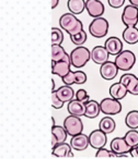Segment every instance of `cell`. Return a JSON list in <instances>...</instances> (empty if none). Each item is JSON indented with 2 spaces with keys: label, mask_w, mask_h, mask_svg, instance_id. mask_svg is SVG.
Here are the masks:
<instances>
[{
  "label": "cell",
  "mask_w": 138,
  "mask_h": 159,
  "mask_svg": "<svg viewBox=\"0 0 138 159\" xmlns=\"http://www.w3.org/2000/svg\"><path fill=\"white\" fill-rule=\"evenodd\" d=\"M59 25L62 30H64L69 35H76L83 31L82 22L79 20L74 13H65L60 16L59 19Z\"/></svg>",
  "instance_id": "1"
},
{
  "label": "cell",
  "mask_w": 138,
  "mask_h": 159,
  "mask_svg": "<svg viewBox=\"0 0 138 159\" xmlns=\"http://www.w3.org/2000/svg\"><path fill=\"white\" fill-rule=\"evenodd\" d=\"M90 59H91V51L87 47L78 46L70 52V61L71 66L75 68H83Z\"/></svg>",
  "instance_id": "2"
},
{
  "label": "cell",
  "mask_w": 138,
  "mask_h": 159,
  "mask_svg": "<svg viewBox=\"0 0 138 159\" xmlns=\"http://www.w3.org/2000/svg\"><path fill=\"white\" fill-rule=\"evenodd\" d=\"M114 62L117 66L118 70L127 72L136 63V56L131 50H123L122 52L118 53L115 57V61Z\"/></svg>",
  "instance_id": "3"
},
{
  "label": "cell",
  "mask_w": 138,
  "mask_h": 159,
  "mask_svg": "<svg viewBox=\"0 0 138 159\" xmlns=\"http://www.w3.org/2000/svg\"><path fill=\"white\" fill-rule=\"evenodd\" d=\"M89 32L96 38L105 37L109 32V22L106 19L102 18V16L93 19L89 25Z\"/></svg>",
  "instance_id": "4"
},
{
  "label": "cell",
  "mask_w": 138,
  "mask_h": 159,
  "mask_svg": "<svg viewBox=\"0 0 138 159\" xmlns=\"http://www.w3.org/2000/svg\"><path fill=\"white\" fill-rule=\"evenodd\" d=\"M62 126L70 136H75V135L81 134L83 132V122L77 116L70 115L66 117V119L64 120Z\"/></svg>",
  "instance_id": "5"
},
{
  "label": "cell",
  "mask_w": 138,
  "mask_h": 159,
  "mask_svg": "<svg viewBox=\"0 0 138 159\" xmlns=\"http://www.w3.org/2000/svg\"><path fill=\"white\" fill-rule=\"evenodd\" d=\"M101 112L106 116H115L122 111V104L114 98H104L100 102Z\"/></svg>",
  "instance_id": "6"
},
{
  "label": "cell",
  "mask_w": 138,
  "mask_h": 159,
  "mask_svg": "<svg viewBox=\"0 0 138 159\" xmlns=\"http://www.w3.org/2000/svg\"><path fill=\"white\" fill-rule=\"evenodd\" d=\"M122 22L125 26H136L138 23V8L133 5L126 6L122 13Z\"/></svg>",
  "instance_id": "7"
},
{
  "label": "cell",
  "mask_w": 138,
  "mask_h": 159,
  "mask_svg": "<svg viewBox=\"0 0 138 159\" xmlns=\"http://www.w3.org/2000/svg\"><path fill=\"white\" fill-rule=\"evenodd\" d=\"M107 143V136L104 132L98 129V130H94L90 133L89 135V144L92 148L94 149H100L103 148Z\"/></svg>",
  "instance_id": "8"
},
{
  "label": "cell",
  "mask_w": 138,
  "mask_h": 159,
  "mask_svg": "<svg viewBox=\"0 0 138 159\" xmlns=\"http://www.w3.org/2000/svg\"><path fill=\"white\" fill-rule=\"evenodd\" d=\"M120 82L126 86L127 91L131 95H138V77L131 73H125L121 76Z\"/></svg>",
  "instance_id": "9"
},
{
  "label": "cell",
  "mask_w": 138,
  "mask_h": 159,
  "mask_svg": "<svg viewBox=\"0 0 138 159\" xmlns=\"http://www.w3.org/2000/svg\"><path fill=\"white\" fill-rule=\"evenodd\" d=\"M62 83L65 85H74V84H85L87 82V74L83 71H70L66 76L62 77Z\"/></svg>",
  "instance_id": "10"
},
{
  "label": "cell",
  "mask_w": 138,
  "mask_h": 159,
  "mask_svg": "<svg viewBox=\"0 0 138 159\" xmlns=\"http://www.w3.org/2000/svg\"><path fill=\"white\" fill-rule=\"evenodd\" d=\"M117 73H118V68L115 62L107 61L105 63L101 64L100 74L102 76V79H104L105 81H112V80H114L117 76Z\"/></svg>",
  "instance_id": "11"
},
{
  "label": "cell",
  "mask_w": 138,
  "mask_h": 159,
  "mask_svg": "<svg viewBox=\"0 0 138 159\" xmlns=\"http://www.w3.org/2000/svg\"><path fill=\"white\" fill-rule=\"evenodd\" d=\"M86 10L92 18H100L104 13V5L100 0H87L86 1Z\"/></svg>",
  "instance_id": "12"
},
{
  "label": "cell",
  "mask_w": 138,
  "mask_h": 159,
  "mask_svg": "<svg viewBox=\"0 0 138 159\" xmlns=\"http://www.w3.org/2000/svg\"><path fill=\"white\" fill-rule=\"evenodd\" d=\"M110 147H111V150L113 152H115L117 155V157L122 154H128L131 152V147L126 143L124 137H115L111 141V144H110Z\"/></svg>",
  "instance_id": "13"
},
{
  "label": "cell",
  "mask_w": 138,
  "mask_h": 159,
  "mask_svg": "<svg viewBox=\"0 0 138 159\" xmlns=\"http://www.w3.org/2000/svg\"><path fill=\"white\" fill-rule=\"evenodd\" d=\"M70 146L76 152H83L88 148L89 144V136H87L86 134H78L75 135V136H71V139H70Z\"/></svg>",
  "instance_id": "14"
},
{
  "label": "cell",
  "mask_w": 138,
  "mask_h": 159,
  "mask_svg": "<svg viewBox=\"0 0 138 159\" xmlns=\"http://www.w3.org/2000/svg\"><path fill=\"white\" fill-rule=\"evenodd\" d=\"M110 53L104 46H96L91 51V59L94 63L103 64L109 61Z\"/></svg>",
  "instance_id": "15"
},
{
  "label": "cell",
  "mask_w": 138,
  "mask_h": 159,
  "mask_svg": "<svg viewBox=\"0 0 138 159\" xmlns=\"http://www.w3.org/2000/svg\"><path fill=\"white\" fill-rule=\"evenodd\" d=\"M104 47L111 56H117L123 51V43L118 37L112 36L105 40Z\"/></svg>",
  "instance_id": "16"
},
{
  "label": "cell",
  "mask_w": 138,
  "mask_h": 159,
  "mask_svg": "<svg viewBox=\"0 0 138 159\" xmlns=\"http://www.w3.org/2000/svg\"><path fill=\"white\" fill-rule=\"evenodd\" d=\"M70 66H71V61L52 62V72L53 74L64 77L70 72Z\"/></svg>",
  "instance_id": "17"
},
{
  "label": "cell",
  "mask_w": 138,
  "mask_h": 159,
  "mask_svg": "<svg viewBox=\"0 0 138 159\" xmlns=\"http://www.w3.org/2000/svg\"><path fill=\"white\" fill-rule=\"evenodd\" d=\"M56 95L58 96L60 100H62L64 102H69L75 99V91L72 89V87L70 85H62L59 89H57L55 91Z\"/></svg>",
  "instance_id": "18"
},
{
  "label": "cell",
  "mask_w": 138,
  "mask_h": 159,
  "mask_svg": "<svg viewBox=\"0 0 138 159\" xmlns=\"http://www.w3.org/2000/svg\"><path fill=\"white\" fill-rule=\"evenodd\" d=\"M109 93L112 98L121 100V99H123V98H125V96L127 95L128 91H127L126 86H125L123 83L118 82V83H114V84L111 85V87H110V89H109Z\"/></svg>",
  "instance_id": "19"
},
{
  "label": "cell",
  "mask_w": 138,
  "mask_h": 159,
  "mask_svg": "<svg viewBox=\"0 0 138 159\" xmlns=\"http://www.w3.org/2000/svg\"><path fill=\"white\" fill-rule=\"evenodd\" d=\"M70 61V55L65 51L62 45H52V62Z\"/></svg>",
  "instance_id": "20"
},
{
  "label": "cell",
  "mask_w": 138,
  "mask_h": 159,
  "mask_svg": "<svg viewBox=\"0 0 138 159\" xmlns=\"http://www.w3.org/2000/svg\"><path fill=\"white\" fill-rule=\"evenodd\" d=\"M67 110L70 115L77 116V117H82L86 113V104L82 102H79L77 99H74L68 102Z\"/></svg>",
  "instance_id": "21"
},
{
  "label": "cell",
  "mask_w": 138,
  "mask_h": 159,
  "mask_svg": "<svg viewBox=\"0 0 138 159\" xmlns=\"http://www.w3.org/2000/svg\"><path fill=\"white\" fill-rule=\"evenodd\" d=\"M71 146L70 144H67L66 142L65 143H60L57 144L55 147L52 150V154L56 157H60V158H65V157H72L74 154L71 152Z\"/></svg>",
  "instance_id": "22"
},
{
  "label": "cell",
  "mask_w": 138,
  "mask_h": 159,
  "mask_svg": "<svg viewBox=\"0 0 138 159\" xmlns=\"http://www.w3.org/2000/svg\"><path fill=\"white\" fill-rule=\"evenodd\" d=\"M122 35L124 42L128 45H135L138 43V29L136 26H127Z\"/></svg>",
  "instance_id": "23"
},
{
  "label": "cell",
  "mask_w": 138,
  "mask_h": 159,
  "mask_svg": "<svg viewBox=\"0 0 138 159\" xmlns=\"http://www.w3.org/2000/svg\"><path fill=\"white\" fill-rule=\"evenodd\" d=\"M100 112H101L100 102H98L96 100H89L86 104L85 117L89 118V119H96V117H99Z\"/></svg>",
  "instance_id": "24"
},
{
  "label": "cell",
  "mask_w": 138,
  "mask_h": 159,
  "mask_svg": "<svg viewBox=\"0 0 138 159\" xmlns=\"http://www.w3.org/2000/svg\"><path fill=\"white\" fill-rule=\"evenodd\" d=\"M116 128V123L113 120V118L111 117H104L101 119V121L99 122V129L102 132H104L105 134H111L114 132Z\"/></svg>",
  "instance_id": "25"
},
{
  "label": "cell",
  "mask_w": 138,
  "mask_h": 159,
  "mask_svg": "<svg viewBox=\"0 0 138 159\" xmlns=\"http://www.w3.org/2000/svg\"><path fill=\"white\" fill-rule=\"evenodd\" d=\"M67 7L70 13L74 14H80L86 10V1L85 0H68Z\"/></svg>",
  "instance_id": "26"
},
{
  "label": "cell",
  "mask_w": 138,
  "mask_h": 159,
  "mask_svg": "<svg viewBox=\"0 0 138 159\" xmlns=\"http://www.w3.org/2000/svg\"><path fill=\"white\" fill-rule=\"evenodd\" d=\"M125 124L131 130L138 129V110H131L125 117Z\"/></svg>",
  "instance_id": "27"
},
{
  "label": "cell",
  "mask_w": 138,
  "mask_h": 159,
  "mask_svg": "<svg viewBox=\"0 0 138 159\" xmlns=\"http://www.w3.org/2000/svg\"><path fill=\"white\" fill-rule=\"evenodd\" d=\"M52 134H54L57 139L58 144L60 143H65L68 136V133L65 130L64 126H59V125H54L52 126Z\"/></svg>",
  "instance_id": "28"
},
{
  "label": "cell",
  "mask_w": 138,
  "mask_h": 159,
  "mask_svg": "<svg viewBox=\"0 0 138 159\" xmlns=\"http://www.w3.org/2000/svg\"><path fill=\"white\" fill-rule=\"evenodd\" d=\"M126 143L131 146V148L138 146V131L137 130H131L125 134L124 136Z\"/></svg>",
  "instance_id": "29"
},
{
  "label": "cell",
  "mask_w": 138,
  "mask_h": 159,
  "mask_svg": "<svg viewBox=\"0 0 138 159\" xmlns=\"http://www.w3.org/2000/svg\"><path fill=\"white\" fill-rule=\"evenodd\" d=\"M64 42V34L60 29L53 27L52 29V45H62Z\"/></svg>",
  "instance_id": "30"
},
{
  "label": "cell",
  "mask_w": 138,
  "mask_h": 159,
  "mask_svg": "<svg viewBox=\"0 0 138 159\" xmlns=\"http://www.w3.org/2000/svg\"><path fill=\"white\" fill-rule=\"evenodd\" d=\"M70 39H71L72 44H75L76 46H82L87 40V33L85 31H81L80 33L76 34V35L70 36Z\"/></svg>",
  "instance_id": "31"
},
{
  "label": "cell",
  "mask_w": 138,
  "mask_h": 159,
  "mask_svg": "<svg viewBox=\"0 0 138 159\" xmlns=\"http://www.w3.org/2000/svg\"><path fill=\"white\" fill-rule=\"evenodd\" d=\"M75 97H76L77 100L85 102V104H87V102L90 100L89 94L87 93L86 89H78V91L76 92V96H75Z\"/></svg>",
  "instance_id": "32"
},
{
  "label": "cell",
  "mask_w": 138,
  "mask_h": 159,
  "mask_svg": "<svg viewBox=\"0 0 138 159\" xmlns=\"http://www.w3.org/2000/svg\"><path fill=\"white\" fill-rule=\"evenodd\" d=\"M64 104H65V102L58 98V96L56 95L55 92H52V106H53V108L60 109V108H62Z\"/></svg>",
  "instance_id": "33"
},
{
  "label": "cell",
  "mask_w": 138,
  "mask_h": 159,
  "mask_svg": "<svg viewBox=\"0 0 138 159\" xmlns=\"http://www.w3.org/2000/svg\"><path fill=\"white\" fill-rule=\"evenodd\" d=\"M96 157H117V155H116L115 152H112V150H107L103 147V148H100V149L96 150Z\"/></svg>",
  "instance_id": "34"
},
{
  "label": "cell",
  "mask_w": 138,
  "mask_h": 159,
  "mask_svg": "<svg viewBox=\"0 0 138 159\" xmlns=\"http://www.w3.org/2000/svg\"><path fill=\"white\" fill-rule=\"evenodd\" d=\"M107 3L111 8L113 9H118V8L123 7L125 3V0H107Z\"/></svg>",
  "instance_id": "35"
},
{
  "label": "cell",
  "mask_w": 138,
  "mask_h": 159,
  "mask_svg": "<svg viewBox=\"0 0 138 159\" xmlns=\"http://www.w3.org/2000/svg\"><path fill=\"white\" fill-rule=\"evenodd\" d=\"M131 156L138 157V146H135L131 149Z\"/></svg>",
  "instance_id": "36"
},
{
  "label": "cell",
  "mask_w": 138,
  "mask_h": 159,
  "mask_svg": "<svg viewBox=\"0 0 138 159\" xmlns=\"http://www.w3.org/2000/svg\"><path fill=\"white\" fill-rule=\"evenodd\" d=\"M58 144V142H57V139H56V136L54 134H52V147H55L56 145Z\"/></svg>",
  "instance_id": "37"
},
{
  "label": "cell",
  "mask_w": 138,
  "mask_h": 159,
  "mask_svg": "<svg viewBox=\"0 0 138 159\" xmlns=\"http://www.w3.org/2000/svg\"><path fill=\"white\" fill-rule=\"evenodd\" d=\"M59 3V0H52V9H55Z\"/></svg>",
  "instance_id": "38"
},
{
  "label": "cell",
  "mask_w": 138,
  "mask_h": 159,
  "mask_svg": "<svg viewBox=\"0 0 138 159\" xmlns=\"http://www.w3.org/2000/svg\"><path fill=\"white\" fill-rule=\"evenodd\" d=\"M128 1L131 2V5H133L138 8V0H128Z\"/></svg>",
  "instance_id": "39"
},
{
  "label": "cell",
  "mask_w": 138,
  "mask_h": 159,
  "mask_svg": "<svg viewBox=\"0 0 138 159\" xmlns=\"http://www.w3.org/2000/svg\"><path fill=\"white\" fill-rule=\"evenodd\" d=\"M55 81L54 80H52V92H55Z\"/></svg>",
  "instance_id": "40"
},
{
  "label": "cell",
  "mask_w": 138,
  "mask_h": 159,
  "mask_svg": "<svg viewBox=\"0 0 138 159\" xmlns=\"http://www.w3.org/2000/svg\"><path fill=\"white\" fill-rule=\"evenodd\" d=\"M52 123H53V125H52V126L55 125V120H54V118H52Z\"/></svg>",
  "instance_id": "41"
}]
</instances>
